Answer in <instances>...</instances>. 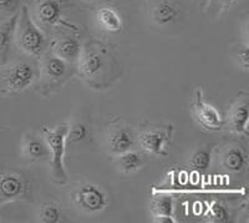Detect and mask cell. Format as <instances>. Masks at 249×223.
Instances as JSON below:
<instances>
[{
	"label": "cell",
	"instance_id": "cell-24",
	"mask_svg": "<svg viewBox=\"0 0 249 223\" xmlns=\"http://www.w3.org/2000/svg\"><path fill=\"white\" fill-rule=\"evenodd\" d=\"M89 135H90V130H89L88 125L85 122L77 121L69 129L66 141L70 142V144H77V142H81L88 139Z\"/></svg>",
	"mask_w": 249,
	"mask_h": 223
},
{
	"label": "cell",
	"instance_id": "cell-3",
	"mask_svg": "<svg viewBox=\"0 0 249 223\" xmlns=\"http://www.w3.org/2000/svg\"><path fill=\"white\" fill-rule=\"evenodd\" d=\"M71 200L77 209L85 213H99L108 206L107 193L96 184H82L71 192Z\"/></svg>",
	"mask_w": 249,
	"mask_h": 223
},
{
	"label": "cell",
	"instance_id": "cell-20",
	"mask_svg": "<svg viewBox=\"0 0 249 223\" xmlns=\"http://www.w3.org/2000/svg\"><path fill=\"white\" fill-rule=\"evenodd\" d=\"M212 145H203V146L198 147V149L192 153V156H191V167L195 169L196 172L204 173L207 169L210 168L211 164H212Z\"/></svg>",
	"mask_w": 249,
	"mask_h": 223
},
{
	"label": "cell",
	"instance_id": "cell-13",
	"mask_svg": "<svg viewBox=\"0 0 249 223\" xmlns=\"http://www.w3.org/2000/svg\"><path fill=\"white\" fill-rule=\"evenodd\" d=\"M136 141V136L131 130V127L119 126L113 129L107 137V147L112 155L119 156L121 153L132 150Z\"/></svg>",
	"mask_w": 249,
	"mask_h": 223
},
{
	"label": "cell",
	"instance_id": "cell-23",
	"mask_svg": "<svg viewBox=\"0 0 249 223\" xmlns=\"http://www.w3.org/2000/svg\"><path fill=\"white\" fill-rule=\"evenodd\" d=\"M208 217L212 222L215 223H226L230 222L231 213L227 208V206H224L223 204H219V202H211L208 204Z\"/></svg>",
	"mask_w": 249,
	"mask_h": 223
},
{
	"label": "cell",
	"instance_id": "cell-17",
	"mask_svg": "<svg viewBox=\"0 0 249 223\" xmlns=\"http://www.w3.org/2000/svg\"><path fill=\"white\" fill-rule=\"evenodd\" d=\"M81 50V44L74 37H62L53 42V54L68 62L76 61Z\"/></svg>",
	"mask_w": 249,
	"mask_h": 223
},
{
	"label": "cell",
	"instance_id": "cell-22",
	"mask_svg": "<svg viewBox=\"0 0 249 223\" xmlns=\"http://www.w3.org/2000/svg\"><path fill=\"white\" fill-rule=\"evenodd\" d=\"M62 218L61 208L55 204H44L37 209V221L43 223H59Z\"/></svg>",
	"mask_w": 249,
	"mask_h": 223
},
{
	"label": "cell",
	"instance_id": "cell-7",
	"mask_svg": "<svg viewBox=\"0 0 249 223\" xmlns=\"http://www.w3.org/2000/svg\"><path fill=\"white\" fill-rule=\"evenodd\" d=\"M173 136V127L166 126L163 129L144 130L139 133L137 140L143 151L156 156H167V147Z\"/></svg>",
	"mask_w": 249,
	"mask_h": 223
},
{
	"label": "cell",
	"instance_id": "cell-2",
	"mask_svg": "<svg viewBox=\"0 0 249 223\" xmlns=\"http://www.w3.org/2000/svg\"><path fill=\"white\" fill-rule=\"evenodd\" d=\"M68 124L56 125L54 127H43L44 139L46 140L50 151V171L53 180L56 184H65L68 181V175L65 171L64 158H65L66 144H68Z\"/></svg>",
	"mask_w": 249,
	"mask_h": 223
},
{
	"label": "cell",
	"instance_id": "cell-6",
	"mask_svg": "<svg viewBox=\"0 0 249 223\" xmlns=\"http://www.w3.org/2000/svg\"><path fill=\"white\" fill-rule=\"evenodd\" d=\"M192 115L196 122L207 131H219L224 125V119L221 112L204 100L202 88L196 89L191 102Z\"/></svg>",
	"mask_w": 249,
	"mask_h": 223
},
{
	"label": "cell",
	"instance_id": "cell-27",
	"mask_svg": "<svg viewBox=\"0 0 249 223\" xmlns=\"http://www.w3.org/2000/svg\"><path fill=\"white\" fill-rule=\"evenodd\" d=\"M219 1V4H221L222 6H230L232 5V4L237 3L238 0H218Z\"/></svg>",
	"mask_w": 249,
	"mask_h": 223
},
{
	"label": "cell",
	"instance_id": "cell-4",
	"mask_svg": "<svg viewBox=\"0 0 249 223\" xmlns=\"http://www.w3.org/2000/svg\"><path fill=\"white\" fill-rule=\"evenodd\" d=\"M35 80V70L29 62H14L1 71V93L25 91Z\"/></svg>",
	"mask_w": 249,
	"mask_h": 223
},
{
	"label": "cell",
	"instance_id": "cell-16",
	"mask_svg": "<svg viewBox=\"0 0 249 223\" xmlns=\"http://www.w3.org/2000/svg\"><path fill=\"white\" fill-rule=\"evenodd\" d=\"M173 211H175V202L170 195L156 196L151 202V212H152L155 222L160 223H173Z\"/></svg>",
	"mask_w": 249,
	"mask_h": 223
},
{
	"label": "cell",
	"instance_id": "cell-10",
	"mask_svg": "<svg viewBox=\"0 0 249 223\" xmlns=\"http://www.w3.org/2000/svg\"><path fill=\"white\" fill-rule=\"evenodd\" d=\"M21 155L31 162H46L50 160V151L46 140L37 133H24L21 140Z\"/></svg>",
	"mask_w": 249,
	"mask_h": 223
},
{
	"label": "cell",
	"instance_id": "cell-25",
	"mask_svg": "<svg viewBox=\"0 0 249 223\" xmlns=\"http://www.w3.org/2000/svg\"><path fill=\"white\" fill-rule=\"evenodd\" d=\"M235 55H237L239 66H241L244 71H248L249 61H248V46H247V44L244 45L243 49H239V51H238Z\"/></svg>",
	"mask_w": 249,
	"mask_h": 223
},
{
	"label": "cell",
	"instance_id": "cell-11",
	"mask_svg": "<svg viewBox=\"0 0 249 223\" xmlns=\"http://www.w3.org/2000/svg\"><path fill=\"white\" fill-rule=\"evenodd\" d=\"M68 61L60 59L56 55H48L43 59L40 65L41 81L44 86L49 88L53 85H59L60 81L65 80L68 74Z\"/></svg>",
	"mask_w": 249,
	"mask_h": 223
},
{
	"label": "cell",
	"instance_id": "cell-8",
	"mask_svg": "<svg viewBox=\"0 0 249 223\" xmlns=\"http://www.w3.org/2000/svg\"><path fill=\"white\" fill-rule=\"evenodd\" d=\"M28 195V182L20 173H0V206L21 200Z\"/></svg>",
	"mask_w": 249,
	"mask_h": 223
},
{
	"label": "cell",
	"instance_id": "cell-18",
	"mask_svg": "<svg viewBox=\"0 0 249 223\" xmlns=\"http://www.w3.org/2000/svg\"><path fill=\"white\" fill-rule=\"evenodd\" d=\"M96 19L101 28L111 34H119L124 29V20L121 15L110 6H102L97 10Z\"/></svg>",
	"mask_w": 249,
	"mask_h": 223
},
{
	"label": "cell",
	"instance_id": "cell-19",
	"mask_svg": "<svg viewBox=\"0 0 249 223\" xmlns=\"http://www.w3.org/2000/svg\"><path fill=\"white\" fill-rule=\"evenodd\" d=\"M18 18H19V13L0 24V62L5 61V59L8 57L10 45L14 39Z\"/></svg>",
	"mask_w": 249,
	"mask_h": 223
},
{
	"label": "cell",
	"instance_id": "cell-14",
	"mask_svg": "<svg viewBox=\"0 0 249 223\" xmlns=\"http://www.w3.org/2000/svg\"><path fill=\"white\" fill-rule=\"evenodd\" d=\"M248 119H249V102L248 97L244 96L238 99L230 110L228 115V126L231 131L237 135H247L248 133Z\"/></svg>",
	"mask_w": 249,
	"mask_h": 223
},
{
	"label": "cell",
	"instance_id": "cell-12",
	"mask_svg": "<svg viewBox=\"0 0 249 223\" xmlns=\"http://www.w3.org/2000/svg\"><path fill=\"white\" fill-rule=\"evenodd\" d=\"M181 15V8L175 0H160L151 9V20L156 25L167 26L176 23Z\"/></svg>",
	"mask_w": 249,
	"mask_h": 223
},
{
	"label": "cell",
	"instance_id": "cell-5",
	"mask_svg": "<svg viewBox=\"0 0 249 223\" xmlns=\"http://www.w3.org/2000/svg\"><path fill=\"white\" fill-rule=\"evenodd\" d=\"M110 53L105 49H82L77 59V70L82 79L96 80L108 70Z\"/></svg>",
	"mask_w": 249,
	"mask_h": 223
},
{
	"label": "cell",
	"instance_id": "cell-15",
	"mask_svg": "<svg viewBox=\"0 0 249 223\" xmlns=\"http://www.w3.org/2000/svg\"><path fill=\"white\" fill-rule=\"evenodd\" d=\"M221 162L222 166L228 172L238 175V173L246 171L247 165H248V156H247L246 150L241 145H230L222 152Z\"/></svg>",
	"mask_w": 249,
	"mask_h": 223
},
{
	"label": "cell",
	"instance_id": "cell-9",
	"mask_svg": "<svg viewBox=\"0 0 249 223\" xmlns=\"http://www.w3.org/2000/svg\"><path fill=\"white\" fill-rule=\"evenodd\" d=\"M35 17L44 26H69L62 19L61 0H35Z\"/></svg>",
	"mask_w": 249,
	"mask_h": 223
},
{
	"label": "cell",
	"instance_id": "cell-26",
	"mask_svg": "<svg viewBox=\"0 0 249 223\" xmlns=\"http://www.w3.org/2000/svg\"><path fill=\"white\" fill-rule=\"evenodd\" d=\"M18 4V0H0V12L9 13L14 10Z\"/></svg>",
	"mask_w": 249,
	"mask_h": 223
},
{
	"label": "cell",
	"instance_id": "cell-1",
	"mask_svg": "<svg viewBox=\"0 0 249 223\" xmlns=\"http://www.w3.org/2000/svg\"><path fill=\"white\" fill-rule=\"evenodd\" d=\"M14 39L20 50L33 57L43 56L46 50V37L30 17L26 6L21 8L15 28Z\"/></svg>",
	"mask_w": 249,
	"mask_h": 223
},
{
	"label": "cell",
	"instance_id": "cell-28",
	"mask_svg": "<svg viewBox=\"0 0 249 223\" xmlns=\"http://www.w3.org/2000/svg\"><path fill=\"white\" fill-rule=\"evenodd\" d=\"M92 1H95V0H92Z\"/></svg>",
	"mask_w": 249,
	"mask_h": 223
},
{
	"label": "cell",
	"instance_id": "cell-21",
	"mask_svg": "<svg viewBox=\"0 0 249 223\" xmlns=\"http://www.w3.org/2000/svg\"><path fill=\"white\" fill-rule=\"evenodd\" d=\"M143 166V158L136 151H127L117 156V167L124 175L137 172Z\"/></svg>",
	"mask_w": 249,
	"mask_h": 223
}]
</instances>
